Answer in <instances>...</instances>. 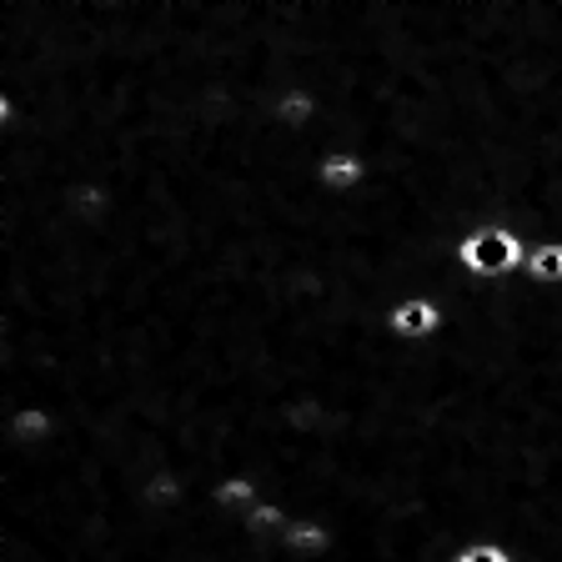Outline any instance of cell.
<instances>
[{"label": "cell", "mask_w": 562, "mask_h": 562, "mask_svg": "<svg viewBox=\"0 0 562 562\" xmlns=\"http://www.w3.org/2000/svg\"><path fill=\"white\" fill-rule=\"evenodd\" d=\"M527 241L517 226H503V222H487V226H472L468 236H457L452 246V261L462 277H477V281H497V277H513V271L527 267Z\"/></svg>", "instance_id": "cell-1"}, {"label": "cell", "mask_w": 562, "mask_h": 562, "mask_svg": "<svg viewBox=\"0 0 562 562\" xmlns=\"http://www.w3.org/2000/svg\"><path fill=\"white\" fill-rule=\"evenodd\" d=\"M442 331H447V312L427 292L397 296L392 312H386V337L402 341V347H427V341H437Z\"/></svg>", "instance_id": "cell-2"}, {"label": "cell", "mask_w": 562, "mask_h": 562, "mask_svg": "<svg viewBox=\"0 0 562 562\" xmlns=\"http://www.w3.org/2000/svg\"><path fill=\"white\" fill-rule=\"evenodd\" d=\"M0 442L21 447V452H41V447L60 442V412L46 402H25V407L0 412Z\"/></svg>", "instance_id": "cell-3"}, {"label": "cell", "mask_w": 562, "mask_h": 562, "mask_svg": "<svg viewBox=\"0 0 562 562\" xmlns=\"http://www.w3.org/2000/svg\"><path fill=\"white\" fill-rule=\"evenodd\" d=\"M196 497H206V492H196L187 472H176V468H151L136 482V503H140V513H151V517L187 513Z\"/></svg>", "instance_id": "cell-4"}, {"label": "cell", "mask_w": 562, "mask_h": 562, "mask_svg": "<svg viewBox=\"0 0 562 562\" xmlns=\"http://www.w3.org/2000/svg\"><path fill=\"white\" fill-rule=\"evenodd\" d=\"M271 121H277L286 136H316V140H322L327 105H322V95H316L312 86L292 81V86H281V91L271 95Z\"/></svg>", "instance_id": "cell-5"}, {"label": "cell", "mask_w": 562, "mask_h": 562, "mask_svg": "<svg viewBox=\"0 0 562 562\" xmlns=\"http://www.w3.org/2000/svg\"><path fill=\"white\" fill-rule=\"evenodd\" d=\"M316 187L337 201L362 196V191L372 187V161H367L362 151H351V146H331V151H322V161H316Z\"/></svg>", "instance_id": "cell-6"}, {"label": "cell", "mask_w": 562, "mask_h": 562, "mask_svg": "<svg viewBox=\"0 0 562 562\" xmlns=\"http://www.w3.org/2000/svg\"><path fill=\"white\" fill-rule=\"evenodd\" d=\"M281 552L292 562H327L337 552V527L322 522V517H296L286 532H281Z\"/></svg>", "instance_id": "cell-7"}, {"label": "cell", "mask_w": 562, "mask_h": 562, "mask_svg": "<svg viewBox=\"0 0 562 562\" xmlns=\"http://www.w3.org/2000/svg\"><path fill=\"white\" fill-rule=\"evenodd\" d=\"M206 497L222 517L241 522L257 503H267V487H261V477H251V472H226V477H216V487H211Z\"/></svg>", "instance_id": "cell-8"}, {"label": "cell", "mask_w": 562, "mask_h": 562, "mask_svg": "<svg viewBox=\"0 0 562 562\" xmlns=\"http://www.w3.org/2000/svg\"><path fill=\"white\" fill-rule=\"evenodd\" d=\"M527 281L532 286H562V241L558 236H538L527 251Z\"/></svg>", "instance_id": "cell-9"}, {"label": "cell", "mask_w": 562, "mask_h": 562, "mask_svg": "<svg viewBox=\"0 0 562 562\" xmlns=\"http://www.w3.org/2000/svg\"><path fill=\"white\" fill-rule=\"evenodd\" d=\"M447 562H522V558H517L507 542H497V538H472V542H462Z\"/></svg>", "instance_id": "cell-10"}]
</instances>
